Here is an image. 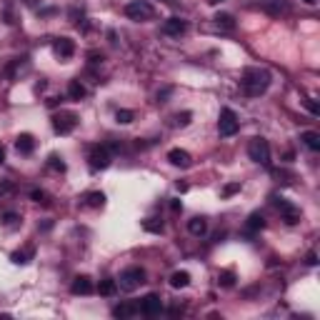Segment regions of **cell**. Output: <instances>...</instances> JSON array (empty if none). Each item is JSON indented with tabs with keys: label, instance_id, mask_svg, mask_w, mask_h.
Segmentation results:
<instances>
[{
	"label": "cell",
	"instance_id": "484cf974",
	"mask_svg": "<svg viewBox=\"0 0 320 320\" xmlns=\"http://www.w3.org/2000/svg\"><path fill=\"white\" fill-rule=\"evenodd\" d=\"M133 118H135V115H133V110H118V113H115V120H118L120 125L133 123Z\"/></svg>",
	"mask_w": 320,
	"mask_h": 320
},
{
	"label": "cell",
	"instance_id": "4fadbf2b",
	"mask_svg": "<svg viewBox=\"0 0 320 320\" xmlns=\"http://www.w3.org/2000/svg\"><path fill=\"white\" fill-rule=\"evenodd\" d=\"M15 148H18V153H20V155H30V153H33V148H35V140H33V135H28V133L18 135V140H15Z\"/></svg>",
	"mask_w": 320,
	"mask_h": 320
},
{
	"label": "cell",
	"instance_id": "d6986e66",
	"mask_svg": "<svg viewBox=\"0 0 320 320\" xmlns=\"http://www.w3.org/2000/svg\"><path fill=\"white\" fill-rule=\"evenodd\" d=\"M98 293L100 295H105V298H110V295H115L118 293V280H100V285H98Z\"/></svg>",
	"mask_w": 320,
	"mask_h": 320
},
{
	"label": "cell",
	"instance_id": "52a82bcc",
	"mask_svg": "<svg viewBox=\"0 0 320 320\" xmlns=\"http://www.w3.org/2000/svg\"><path fill=\"white\" fill-rule=\"evenodd\" d=\"M273 205L280 210V215H283V220L288 223V225H295L298 220H300V210L293 205V203H288L285 198H280V195H275L273 198Z\"/></svg>",
	"mask_w": 320,
	"mask_h": 320
},
{
	"label": "cell",
	"instance_id": "f546056e",
	"mask_svg": "<svg viewBox=\"0 0 320 320\" xmlns=\"http://www.w3.org/2000/svg\"><path fill=\"white\" fill-rule=\"evenodd\" d=\"M190 113H183V115H178V125H188V123H190Z\"/></svg>",
	"mask_w": 320,
	"mask_h": 320
},
{
	"label": "cell",
	"instance_id": "4316f807",
	"mask_svg": "<svg viewBox=\"0 0 320 320\" xmlns=\"http://www.w3.org/2000/svg\"><path fill=\"white\" fill-rule=\"evenodd\" d=\"M145 230H150V233H163V223H158L155 218H150V220H145Z\"/></svg>",
	"mask_w": 320,
	"mask_h": 320
},
{
	"label": "cell",
	"instance_id": "8d00e7d4",
	"mask_svg": "<svg viewBox=\"0 0 320 320\" xmlns=\"http://www.w3.org/2000/svg\"><path fill=\"white\" fill-rule=\"evenodd\" d=\"M305 3H308V5H315V3H318V0H305Z\"/></svg>",
	"mask_w": 320,
	"mask_h": 320
},
{
	"label": "cell",
	"instance_id": "3957f363",
	"mask_svg": "<svg viewBox=\"0 0 320 320\" xmlns=\"http://www.w3.org/2000/svg\"><path fill=\"white\" fill-rule=\"evenodd\" d=\"M145 283V270L143 268H125L120 273V280H118V288L125 290V293H133L135 288H140Z\"/></svg>",
	"mask_w": 320,
	"mask_h": 320
},
{
	"label": "cell",
	"instance_id": "44dd1931",
	"mask_svg": "<svg viewBox=\"0 0 320 320\" xmlns=\"http://www.w3.org/2000/svg\"><path fill=\"white\" fill-rule=\"evenodd\" d=\"M135 313H138V308L130 305V303H123V305L113 308V315H115V318H130V315H135Z\"/></svg>",
	"mask_w": 320,
	"mask_h": 320
},
{
	"label": "cell",
	"instance_id": "7402d4cb",
	"mask_svg": "<svg viewBox=\"0 0 320 320\" xmlns=\"http://www.w3.org/2000/svg\"><path fill=\"white\" fill-rule=\"evenodd\" d=\"M105 203V195L103 193H88L85 195V205H90V208H100Z\"/></svg>",
	"mask_w": 320,
	"mask_h": 320
},
{
	"label": "cell",
	"instance_id": "ba28073f",
	"mask_svg": "<svg viewBox=\"0 0 320 320\" xmlns=\"http://www.w3.org/2000/svg\"><path fill=\"white\" fill-rule=\"evenodd\" d=\"M138 310H140L145 318H153V315H158V313L163 310V300H160V295H155V293H148V295L140 300Z\"/></svg>",
	"mask_w": 320,
	"mask_h": 320
},
{
	"label": "cell",
	"instance_id": "ac0fdd59",
	"mask_svg": "<svg viewBox=\"0 0 320 320\" xmlns=\"http://www.w3.org/2000/svg\"><path fill=\"white\" fill-rule=\"evenodd\" d=\"M190 283V273L188 270H175L173 275H170V285L173 288H185Z\"/></svg>",
	"mask_w": 320,
	"mask_h": 320
},
{
	"label": "cell",
	"instance_id": "7a4b0ae2",
	"mask_svg": "<svg viewBox=\"0 0 320 320\" xmlns=\"http://www.w3.org/2000/svg\"><path fill=\"white\" fill-rule=\"evenodd\" d=\"M248 155H250V160L258 163V165H270V145H268V140L265 138H253L250 143H248Z\"/></svg>",
	"mask_w": 320,
	"mask_h": 320
},
{
	"label": "cell",
	"instance_id": "cb8c5ba5",
	"mask_svg": "<svg viewBox=\"0 0 320 320\" xmlns=\"http://www.w3.org/2000/svg\"><path fill=\"white\" fill-rule=\"evenodd\" d=\"M30 258H33V248H28V250H20V253H13V255H10V260H13L15 265H25Z\"/></svg>",
	"mask_w": 320,
	"mask_h": 320
},
{
	"label": "cell",
	"instance_id": "8992f818",
	"mask_svg": "<svg viewBox=\"0 0 320 320\" xmlns=\"http://www.w3.org/2000/svg\"><path fill=\"white\" fill-rule=\"evenodd\" d=\"M88 160H90V170H105L110 165V148L93 145L90 153H88Z\"/></svg>",
	"mask_w": 320,
	"mask_h": 320
},
{
	"label": "cell",
	"instance_id": "30bf717a",
	"mask_svg": "<svg viewBox=\"0 0 320 320\" xmlns=\"http://www.w3.org/2000/svg\"><path fill=\"white\" fill-rule=\"evenodd\" d=\"M185 30H188V23H185L183 18H168V20L163 23V33H165V35L180 38Z\"/></svg>",
	"mask_w": 320,
	"mask_h": 320
},
{
	"label": "cell",
	"instance_id": "83f0119b",
	"mask_svg": "<svg viewBox=\"0 0 320 320\" xmlns=\"http://www.w3.org/2000/svg\"><path fill=\"white\" fill-rule=\"evenodd\" d=\"M48 160H50L48 165H50L53 170H60V173H63V170H65V163H63V158H58V155H50Z\"/></svg>",
	"mask_w": 320,
	"mask_h": 320
},
{
	"label": "cell",
	"instance_id": "9c48e42d",
	"mask_svg": "<svg viewBox=\"0 0 320 320\" xmlns=\"http://www.w3.org/2000/svg\"><path fill=\"white\" fill-rule=\"evenodd\" d=\"M75 125H78L75 113H60V115H55V118H53V128H55V133H60V135L73 133Z\"/></svg>",
	"mask_w": 320,
	"mask_h": 320
},
{
	"label": "cell",
	"instance_id": "8fae6325",
	"mask_svg": "<svg viewBox=\"0 0 320 320\" xmlns=\"http://www.w3.org/2000/svg\"><path fill=\"white\" fill-rule=\"evenodd\" d=\"M168 160H170L175 168H188L193 163L190 153H188V150H180V148H173V150L168 153Z\"/></svg>",
	"mask_w": 320,
	"mask_h": 320
},
{
	"label": "cell",
	"instance_id": "4dcf8cb0",
	"mask_svg": "<svg viewBox=\"0 0 320 320\" xmlns=\"http://www.w3.org/2000/svg\"><path fill=\"white\" fill-rule=\"evenodd\" d=\"M30 198H33V200H38V203H40V200L45 203V193H43V190H33V193H30Z\"/></svg>",
	"mask_w": 320,
	"mask_h": 320
},
{
	"label": "cell",
	"instance_id": "836d02e7",
	"mask_svg": "<svg viewBox=\"0 0 320 320\" xmlns=\"http://www.w3.org/2000/svg\"><path fill=\"white\" fill-rule=\"evenodd\" d=\"M308 263H310V265H315V263H318V255H315V253H310V255H308Z\"/></svg>",
	"mask_w": 320,
	"mask_h": 320
},
{
	"label": "cell",
	"instance_id": "f1b7e54d",
	"mask_svg": "<svg viewBox=\"0 0 320 320\" xmlns=\"http://www.w3.org/2000/svg\"><path fill=\"white\" fill-rule=\"evenodd\" d=\"M18 220H20V218H18V215H15V213H5V215H3V223H5V225H8V228H10V225H15V223H18Z\"/></svg>",
	"mask_w": 320,
	"mask_h": 320
},
{
	"label": "cell",
	"instance_id": "74e56055",
	"mask_svg": "<svg viewBox=\"0 0 320 320\" xmlns=\"http://www.w3.org/2000/svg\"><path fill=\"white\" fill-rule=\"evenodd\" d=\"M165 3H175V0H165Z\"/></svg>",
	"mask_w": 320,
	"mask_h": 320
},
{
	"label": "cell",
	"instance_id": "5bb4252c",
	"mask_svg": "<svg viewBox=\"0 0 320 320\" xmlns=\"http://www.w3.org/2000/svg\"><path fill=\"white\" fill-rule=\"evenodd\" d=\"M300 140H303V145H305L308 150H313V153H318L320 150V133H315V130H305V133H300Z\"/></svg>",
	"mask_w": 320,
	"mask_h": 320
},
{
	"label": "cell",
	"instance_id": "6da1fadb",
	"mask_svg": "<svg viewBox=\"0 0 320 320\" xmlns=\"http://www.w3.org/2000/svg\"><path fill=\"white\" fill-rule=\"evenodd\" d=\"M240 85L248 95H263L268 88H270V73L263 70V68H245L243 70V78H240Z\"/></svg>",
	"mask_w": 320,
	"mask_h": 320
},
{
	"label": "cell",
	"instance_id": "7c38bea8",
	"mask_svg": "<svg viewBox=\"0 0 320 320\" xmlns=\"http://www.w3.org/2000/svg\"><path fill=\"white\" fill-rule=\"evenodd\" d=\"M70 290H73L75 295H90V293H93V280L85 278V275H78V278L73 280Z\"/></svg>",
	"mask_w": 320,
	"mask_h": 320
},
{
	"label": "cell",
	"instance_id": "2e32d148",
	"mask_svg": "<svg viewBox=\"0 0 320 320\" xmlns=\"http://www.w3.org/2000/svg\"><path fill=\"white\" fill-rule=\"evenodd\" d=\"M188 230H190V235H205L208 233V220L205 218H193V220H188Z\"/></svg>",
	"mask_w": 320,
	"mask_h": 320
},
{
	"label": "cell",
	"instance_id": "d590c367",
	"mask_svg": "<svg viewBox=\"0 0 320 320\" xmlns=\"http://www.w3.org/2000/svg\"><path fill=\"white\" fill-rule=\"evenodd\" d=\"M210 5H218V3H225V0H208Z\"/></svg>",
	"mask_w": 320,
	"mask_h": 320
},
{
	"label": "cell",
	"instance_id": "9a60e30c",
	"mask_svg": "<svg viewBox=\"0 0 320 320\" xmlns=\"http://www.w3.org/2000/svg\"><path fill=\"white\" fill-rule=\"evenodd\" d=\"M53 48H55V53H58L60 58H70V55L75 53V43H73L70 38H58Z\"/></svg>",
	"mask_w": 320,
	"mask_h": 320
},
{
	"label": "cell",
	"instance_id": "1f68e13d",
	"mask_svg": "<svg viewBox=\"0 0 320 320\" xmlns=\"http://www.w3.org/2000/svg\"><path fill=\"white\" fill-rule=\"evenodd\" d=\"M235 190H240V183H233V185H228V188L223 190V195H230V193H235Z\"/></svg>",
	"mask_w": 320,
	"mask_h": 320
},
{
	"label": "cell",
	"instance_id": "d4e9b609",
	"mask_svg": "<svg viewBox=\"0 0 320 320\" xmlns=\"http://www.w3.org/2000/svg\"><path fill=\"white\" fill-rule=\"evenodd\" d=\"M215 23H218L220 28H228V30H233V28H235L233 15H228V13H218V15H215Z\"/></svg>",
	"mask_w": 320,
	"mask_h": 320
},
{
	"label": "cell",
	"instance_id": "e0dca14e",
	"mask_svg": "<svg viewBox=\"0 0 320 320\" xmlns=\"http://www.w3.org/2000/svg\"><path fill=\"white\" fill-rule=\"evenodd\" d=\"M85 85L80 83V80H70V85H68V95L73 98V100H83L85 98Z\"/></svg>",
	"mask_w": 320,
	"mask_h": 320
},
{
	"label": "cell",
	"instance_id": "277c9868",
	"mask_svg": "<svg viewBox=\"0 0 320 320\" xmlns=\"http://www.w3.org/2000/svg\"><path fill=\"white\" fill-rule=\"evenodd\" d=\"M238 128H240V120H238L235 110L223 108V110H220V118H218V133H220L223 138H230V135L238 133Z\"/></svg>",
	"mask_w": 320,
	"mask_h": 320
},
{
	"label": "cell",
	"instance_id": "ffe728a7",
	"mask_svg": "<svg viewBox=\"0 0 320 320\" xmlns=\"http://www.w3.org/2000/svg\"><path fill=\"white\" fill-rule=\"evenodd\" d=\"M263 225H265L263 215H260V213H250V218H248V223H245V230H248V233H258V230H263Z\"/></svg>",
	"mask_w": 320,
	"mask_h": 320
},
{
	"label": "cell",
	"instance_id": "d6a6232c",
	"mask_svg": "<svg viewBox=\"0 0 320 320\" xmlns=\"http://www.w3.org/2000/svg\"><path fill=\"white\" fill-rule=\"evenodd\" d=\"M305 103H308V108H310V113H313V115H318V113H320V110H318V105H315L313 100H305Z\"/></svg>",
	"mask_w": 320,
	"mask_h": 320
},
{
	"label": "cell",
	"instance_id": "603a6c76",
	"mask_svg": "<svg viewBox=\"0 0 320 320\" xmlns=\"http://www.w3.org/2000/svg\"><path fill=\"white\" fill-rule=\"evenodd\" d=\"M218 283H220L223 288H233V285H235V273H233V270H223V273L218 275Z\"/></svg>",
	"mask_w": 320,
	"mask_h": 320
},
{
	"label": "cell",
	"instance_id": "e575fe53",
	"mask_svg": "<svg viewBox=\"0 0 320 320\" xmlns=\"http://www.w3.org/2000/svg\"><path fill=\"white\" fill-rule=\"evenodd\" d=\"M5 160V150H3V145H0V163Z\"/></svg>",
	"mask_w": 320,
	"mask_h": 320
},
{
	"label": "cell",
	"instance_id": "5b68a950",
	"mask_svg": "<svg viewBox=\"0 0 320 320\" xmlns=\"http://www.w3.org/2000/svg\"><path fill=\"white\" fill-rule=\"evenodd\" d=\"M125 15L130 20H150L155 15V8L148 0H130L125 5Z\"/></svg>",
	"mask_w": 320,
	"mask_h": 320
}]
</instances>
